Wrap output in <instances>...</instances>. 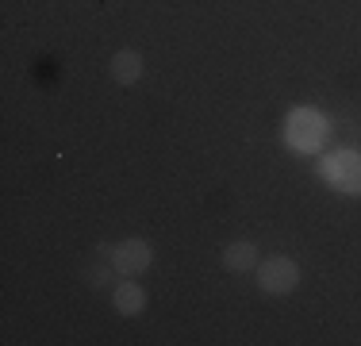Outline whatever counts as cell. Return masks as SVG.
Masks as SVG:
<instances>
[{
  "mask_svg": "<svg viewBox=\"0 0 361 346\" xmlns=\"http://www.w3.org/2000/svg\"><path fill=\"white\" fill-rule=\"evenodd\" d=\"M323 177L331 181L338 193H361V154L342 150L323 158Z\"/></svg>",
  "mask_w": 361,
  "mask_h": 346,
  "instance_id": "obj_2",
  "label": "cell"
},
{
  "mask_svg": "<svg viewBox=\"0 0 361 346\" xmlns=\"http://www.w3.org/2000/svg\"><path fill=\"white\" fill-rule=\"evenodd\" d=\"M257 285H262V292H269V297H285L300 285V266L292 262V258H269V262H257Z\"/></svg>",
  "mask_w": 361,
  "mask_h": 346,
  "instance_id": "obj_1",
  "label": "cell"
},
{
  "mask_svg": "<svg viewBox=\"0 0 361 346\" xmlns=\"http://www.w3.org/2000/svg\"><path fill=\"white\" fill-rule=\"evenodd\" d=\"M111 77H116L119 85H135L142 77V58L135 54V50H119V54L111 58Z\"/></svg>",
  "mask_w": 361,
  "mask_h": 346,
  "instance_id": "obj_7",
  "label": "cell"
},
{
  "mask_svg": "<svg viewBox=\"0 0 361 346\" xmlns=\"http://www.w3.org/2000/svg\"><path fill=\"white\" fill-rule=\"evenodd\" d=\"M111 308H116L119 316H139V311L146 308V292H142V285H135V281H119L116 289H111Z\"/></svg>",
  "mask_w": 361,
  "mask_h": 346,
  "instance_id": "obj_5",
  "label": "cell"
},
{
  "mask_svg": "<svg viewBox=\"0 0 361 346\" xmlns=\"http://www.w3.org/2000/svg\"><path fill=\"white\" fill-rule=\"evenodd\" d=\"M223 266L231 273H246V270H257V246L254 242H231L223 250Z\"/></svg>",
  "mask_w": 361,
  "mask_h": 346,
  "instance_id": "obj_6",
  "label": "cell"
},
{
  "mask_svg": "<svg viewBox=\"0 0 361 346\" xmlns=\"http://www.w3.org/2000/svg\"><path fill=\"white\" fill-rule=\"evenodd\" d=\"M104 254L123 277H135V273H142L146 266H150L154 250H150L146 239H123V242H116V246H104Z\"/></svg>",
  "mask_w": 361,
  "mask_h": 346,
  "instance_id": "obj_3",
  "label": "cell"
},
{
  "mask_svg": "<svg viewBox=\"0 0 361 346\" xmlns=\"http://www.w3.org/2000/svg\"><path fill=\"white\" fill-rule=\"evenodd\" d=\"M323 135H326V124L315 112H292L288 116V143L296 150H319Z\"/></svg>",
  "mask_w": 361,
  "mask_h": 346,
  "instance_id": "obj_4",
  "label": "cell"
},
{
  "mask_svg": "<svg viewBox=\"0 0 361 346\" xmlns=\"http://www.w3.org/2000/svg\"><path fill=\"white\" fill-rule=\"evenodd\" d=\"M116 273H119V270H116L111 262H100V266H92V270H85V281H89L92 289H104L108 277H116Z\"/></svg>",
  "mask_w": 361,
  "mask_h": 346,
  "instance_id": "obj_8",
  "label": "cell"
}]
</instances>
